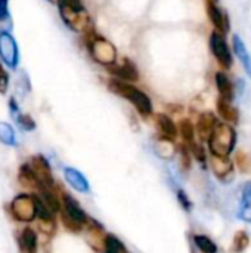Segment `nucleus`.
<instances>
[{"mask_svg":"<svg viewBox=\"0 0 251 253\" xmlns=\"http://www.w3.org/2000/svg\"><path fill=\"white\" fill-rule=\"evenodd\" d=\"M108 87L115 95L123 96L127 101H130L142 116H149L152 113V102H151L149 96L145 92L139 90L136 86H133L127 82H123V80H118V79H112V80H109Z\"/></svg>","mask_w":251,"mask_h":253,"instance_id":"nucleus-1","label":"nucleus"},{"mask_svg":"<svg viewBox=\"0 0 251 253\" xmlns=\"http://www.w3.org/2000/svg\"><path fill=\"white\" fill-rule=\"evenodd\" d=\"M235 141H237L235 129L228 123H219L217 122V125L215 126V129L209 138L210 153L213 156L228 157L235 147Z\"/></svg>","mask_w":251,"mask_h":253,"instance_id":"nucleus-2","label":"nucleus"},{"mask_svg":"<svg viewBox=\"0 0 251 253\" xmlns=\"http://www.w3.org/2000/svg\"><path fill=\"white\" fill-rule=\"evenodd\" d=\"M89 52L92 58L102 65H114L117 61V50L111 42L101 36H93L89 42Z\"/></svg>","mask_w":251,"mask_h":253,"instance_id":"nucleus-3","label":"nucleus"},{"mask_svg":"<svg viewBox=\"0 0 251 253\" xmlns=\"http://www.w3.org/2000/svg\"><path fill=\"white\" fill-rule=\"evenodd\" d=\"M12 215L16 221L21 222H31L36 219V205L34 197L28 194H19L13 199L10 205Z\"/></svg>","mask_w":251,"mask_h":253,"instance_id":"nucleus-4","label":"nucleus"},{"mask_svg":"<svg viewBox=\"0 0 251 253\" xmlns=\"http://www.w3.org/2000/svg\"><path fill=\"white\" fill-rule=\"evenodd\" d=\"M0 58L4 65L10 70H15L19 62V50L16 40L10 33H0Z\"/></svg>","mask_w":251,"mask_h":253,"instance_id":"nucleus-5","label":"nucleus"},{"mask_svg":"<svg viewBox=\"0 0 251 253\" xmlns=\"http://www.w3.org/2000/svg\"><path fill=\"white\" fill-rule=\"evenodd\" d=\"M210 47H212V52L216 56L217 62L222 67H225V68H231L232 67V53L229 50V46H228L223 34L215 31L210 36Z\"/></svg>","mask_w":251,"mask_h":253,"instance_id":"nucleus-6","label":"nucleus"},{"mask_svg":"<svg viewBox=\"0 0 251 253\" xmlns=\"http://www.w3.org/2000/svg\"><path fill=\"white\" fill-rule=\"evenodd\" d=\"M59 13H61V18L64 19V22L72 31L81 33L86 30V24H87L86 10H78V9L70 7L64 3H59Z\"/></svg>","mask_w":251,"mask_h":253,"instance_id":"nucleus-7","label":"nucleus"},{"mask_svg":"<svg viewBox=\"0 0 251 253\" xmlns=\"http://www.w3.org/2000/svg\"><path fill=\"white\" fill-rule=\"evenodd\" d=\"M31 169L40 184V188H50L53 185V176L49 162L43 156H34L31 159Z\"/></svg>","mask_w":251,"mask_h":253,"instance_id":"nucleus-8","label":"nucleus"},{"mask_svg":"<svg viewBox=\"0 0 251 253\" xmlns=\"http://www.w3.org/2000/svg\"><path fill=\"white\" fill-rule=\"evenodd\" d=\"M62 212L68 216V218H71V219H74L75 222H78V224H81V225H86L90 219H89V216H87V213L80 208V205L77 203V200L75 199H72L71 196H68V194H64L62 196Z\"/></svg>","mask_w":251,"mask_h":253,"instance_id":"nucleus-9","label":"nucleus"},{"mask_svg":"<svg viewBox=\"0 0 251 253\" xmlns=\"http://www.w3.org/2000/svg\"><path fill=\"white\" fill-rule=\"evenodd\" d=\"M207 13L210 16V21L213 22L215 28L217 30V33L223 34V33L229 31V19H228V16L213 1H207Z\"/></svg>","mask_w":251,"mask_h":253,"instance_id":"nucleus-10","label":"nucleus"},{"mask_svg":"<svg viewBox=\"0 0 251 253\" xmlns=\"http://www.w3.org/2000/svg\"><path fill=\"white\" fill-rule=\"evenodd\" d=\"M111 73L115 76V79L123 82H136L139 79V73L135 67V64L129 59H124L120 65H115L111 68Z\"/></svg>","mask_w":251,"mask_h":253,"instance_id":"nucleus-11","label":"nucleus"},{"mask_svg":"<svg viewBox=\"0 0 251 253\" xmlns=\"http://www.w3.org/2000/svg\"><path fill=\"white\" fill-rule=\"evenodd\" d=\"M217 125V119L215 117L213 113H203L200 117H198V122H197V133L200 136V139L203 141H209L215 126Z\"/></svg>","mask_w":251,"mask_h":253,"instance_id":"nucleus-12","label":"nucleus"},{"mask_svg":"<svg viewBox=\"0 0 251 253\" xmlns=\"http://www.w3.org/2000/svg\"><path fill=\"white\" fill-rule=\"evenodd\" d=\"M210 163H212L213 172L216 173V176L219 179L226 181L228 178H231L232 170H234V166H232V162H231L229 157H219V156H213L212 154Z\"/></svg>","mask_w":251,"mask_h":253,"instance_id":"nucleus-13","label":"nucleus"},{"mask_svg":"<svg viewBox=\"0 0 251 253\" xmlns=\"http://www.w3.org/2000/svg\"><path fill=\"white\" fill-rule=\"evenodd\" d=\"M232 47H234V52L238 56L240 62L243 64L246 73L249 74V77H251V53L238 34H234V37H232Z\"/></svg>","mask_w":251,"mask_h":253,"instance_id":"nucleus-14","label":"nucleus"},{"mask_svg":"<svg viewBox=\"0 0 251 253\" xmlns=\"http://www.w3.org/2000/svg\"><path fill=\"white\" fill-rule=\"evenodd\" d=\"M155 122H157V127L163 136V139L167 141H173L178 136V127L173 123V120L166 116V114H157L155 116Z\"/></svg>","mask_w":251,"mask_h":253,"instance_id":"nucleus-15","label":"nucleus"},{"mask_svg":"<svg viewBox=\"0 0 251 253\" xmlns=\"http://www.w3.org/2000/svg\"><path fill=\"white\" fill-rule=\"evenodd\" d=\"M64 176L67 179V182L77 191L80 193H87L89 191V182L87 179L74 168H65L64 169Z\"/></svg>","mask_w":251,"mask_h":253,"instance_id":"nucleus-16","label":"nucleus"},{"mask_svg":"<svg viewBox=\"0 0 251 253\" xmlns=\"http://www.w3.org/2000/svg\"><path fill=\"white\" fill-rule=\"evenodd\" d=\"M217 111L220 114V117L228 122V125H235L238 123V110L231 104V101H226L223 98H219L217 99Z\"/></svg>","mask_w":251,"mask_h":253,"instance_id":"nucleus-17","label":"nucleus"},{"mask_svg":"<svg viewBox=\"0 0 251 253\" xmlns=\"http://www.w3.org/2000/svg\"><path fill=\"white\" fill-rule=\"evenodd\" d=\"M18 181L22 187L30 188V190H40V184L31 169L30 165H22L19 168V173H18Z\"/></svg>","mask_w":251,"mask_h":253,"instance_id":"nucleus-18","label":"nucleus"},{"mask_svg":"<svg viewBox=\"0 0 251 253\" xmlns=\"http://www.w3.org/2000/svg\"><path fill=\"white\" fill-rule=\"evenodd\" d=\"M19 246L24 253L37 252V236L33 228H24L19 236Z\"/></svg>","mask_w":251,"mask_h":253,"instance_id":"nucleus-19","label":"nucleus"},{"mask_svg":"<svg viewBox=\"0 0 251 253\" xmlns=\"http://www.w3.org/2000/svg\"><path fill=\"white\" fill-rule=\"evenodd\" d=\"M216 86H217V90L220 93L219 98H223L226 101H232L234 98V86H232V82L229 80V77L225 74V73H216Z\"/></svg>","mask_w":251,"mask_h":253,"instance_id":"nucleus-20","label":"nucleus"},{"mask_svg":"<svg viewBox=\"0 0 251 253\" xmlns=\"http://www.w3.org/2000/svg\"><path fill=\"white\" fill-rule=\"evenodd\" d=\"M12 16L9 12V0H0V33L12 31Z\"/></svg>","mask_w":251,"mask_h":253,"instance_id":"nucleus-21","label":"nucleus"},{"mask_svg":"<svg viewBox=\"0 0 251 253\" xmlns=\"http://www.w3.org/2000/svg\"><path fill=\"white\" fill-rule=\"evenodd\" d=\"M240 216L243 219L251 221V184H247L243 190V200H241V212Z\"/></svg>","mask_w":251,"mask_h":253,"instance_id":"nucleus-22","label":"nucleus"},{"mask_svg":"<svg viewBox=\"0 0 251 253\" xmlns=\"http://www.w3.org/2000/svg\"><path fill=\"white\" fill-rule=\"evenodd\" d=\"M104 249H105V253H127L124 245L114 234L105 236V239H104Z\"/></svg>","mask_w":251,"mask_h":253,"instance_id":"nucleus-23","label":"nucleus"},{"mask_svg":"<svg viewBox=\"0 0 251 253\" xmlns=\"http://www.w3.org/2000/svg\"><path fill=\"white\" fill-rule=\"evenodd\" d=\"M179 132H180V135H182V138H183V141L186 142V144H194L195 141V127H194V125L191 123V120H188V119H183V120H180V123H179Z\"/></svg>","mask_w":251,"mask_h":253,"instance_id":"nucleus-24","label":"nucleus"},{"mask_svg":"<svg viewBox=\"0 0 251 253\" xmlns=\"http://www.w3.org/2000/svg\"><path fill=\"white\" fill-rule=\"evenodd\" d=\"M0 141H1L4 145H9V147L16 145L15 132H13V127H12L9 123L0 122Z\"/></svg>","mask_w":251,"mask_h":253,"instance_id":"nucleus-25","label":"nucleus"},{"mask_svg":"<svg viewBox=\"0 0 251 253\" xmlns=\"http://www.w3.org/2000/svg\"><path fill=\"white\" fill-rule=\"evenodd\" d=\"M194 242L197 245V248L203 253H216L217 252V246L206 236H195Z\"/></svg>","mask_w":251,"mask_h":253,"instance_id":"nucleus-26","label":"nucleus"},{"mask_svg":"<svg viewBox=\"0 0 251 253\" xmlns=\"http://www.w3.org/2000/svg\"><path fill=\"white\" fill-rule=\"evenodd\" d=\"M250 240H249V236L247 233L244 231H238L234 237V243H232V252L235 253H241L244 252L249 246Z\"/></svg>","mask_w":251,"mask_h":253,"instance_id":"nucleus-27","label":"nucleus"},{"mask_svg":"<svg viewBox=\"0 0 251 253\" xmlns=\"http://www.w3.org/2000/svg\"><path fill=\"white\" fill-rule=\"evenodd\" d=\"M16 122H18V125L21 126L22 130H34V127H36L34 120L28 114H18Z\"/></svg>","mask_w":251,"mask_h":253,"instance_id":"nucleus-28","label":"nucleus"},{"mask_svg":"<svg viewBox=\"0 0 251 253\" xmlns=\"http://www.w3.org/2000/svg\"><path fill=\"white\" fill-rule=\"evenodd\" d=\"M9 87V74L7 71L0 65V93L4 95Z\"/></svg>","mask_w":251,"mask_h":253,"instance_id":"nucleus-29","label":"nucleus"},{"mask_svg":"<svg viewBox=\"0 0 251 253\" xmlns=\"http://www.w3.org/2000/svg\"><path fill=\"white\" fill-rule=\"evenodd\" d=\"M237 159H238L240 169H241L243 172H247V169L250 168V159H249V156L244 154V153H238Z\"/></svg>","mask_w":251,"mask_h":253,"instance_id":"nucleus-30","label":"nucleus"},{"mask_svg":"<svg viewBox=\"0 0 251 253\" xmlns=\"http://www.w3.org/2000/svg\"><path fill=\"white\" fill-rule=\"evenodd\" d=\"M189 148H191V151L194 153V156L200 160V162H204L206 160V153H204V150H203V147L201 145H198V144H191L189 145Z\"/></svg>","mask_w":251,"mask_h":253,"instance_id":"nucleus-31","label":"nucleus"},{"mask_svg":"<svg viewBox=\"0 0 251 253\" xmlns=\"http://www.w3.org/2000/svg\"><path fill=\"white\" fill-rule=\"evenodd\" d=\"M59 3H64V4L74 7V9H78V10H86L84 6L81 4V0H59Z\"/></svg>","mask_w":251,"mask_h":253,"instance_id":"nucleus-32","label":"nucleus"},{"mask_svg":"<svg viewBox=\"0 0 251 253\" xmlns=\"http://www.w3.org/2000/svg\"><path fill=\"white\" fill-rule=\"evenodd\" d=\"M180 157H182V165H183V168H189V165H191V160H189V153H188V150L182 145L180 147Z\"/></svg>","mask_w":251,"mask_h":253,"instance_id":"nucleus-33","label":"nucleus"},{"mask_svg":"<svg viewBox=\"0 0 251 253\" xmlns=\"http://www.w3.org/2000/svg\"><path fill=\"white\" fill-rule=\"evenodd\" d=\"M178 199H179V202L182 203V206H183L186 211H189V209H191V202L188 200L186 194H185L182 190H179V191H178Z\"/></svg>","mask_w":251,"mask_h":253,"instance_id":"nucleus-34","label":"nucleus"},{"mask_svg":"<svg viewBox=\"0 0 251 253\" xmlns=\"http://www.w3.org/2000/svg\"><path fill=\"white\" fill-rule=\"evenodd\" d=\"M215 1H217V0H215Z\"/></svg>","mask_w":251,"mask_h":253,"instance_id":"nucleus-35","label":"nucleus"}]
</instances>
